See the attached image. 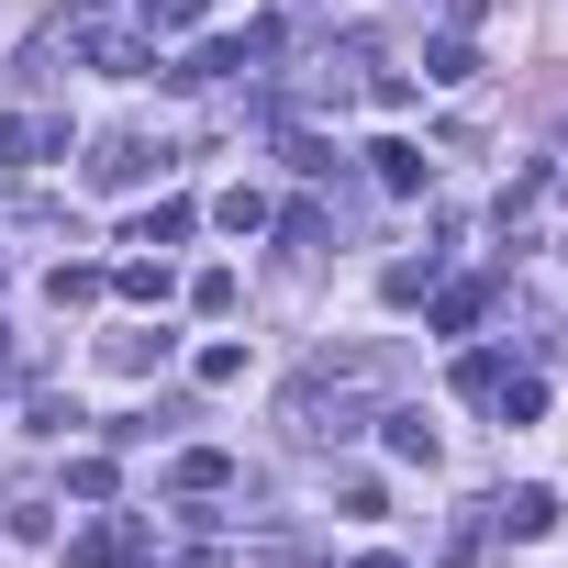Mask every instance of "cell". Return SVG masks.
<instances>
[{
  "instance_id": "1",
  "label": "cell",
  "mask_w": 568,
  "mask_h": 568,
  "mask_svg": "<svg viewBox=\"0 0 568 568\" xmlns=\"http://www.w3.org/2000/svg\"><path fill=\"white\" fill-rule=\"evenodd\" d=\"M390 402H402V357L390 346H324L291 390H278V424H291V446H346Z\"/></svg>"
},
{
  "instance_id": "2",
  "label": "cell",
  "mask_w": 568,
  "mask_h": 568,
  "mask_svg": "<svg viewBox=\"0 0 568 568\" xmlns=\"http://www.w3.org/2000/svg\"><path fill=\"white\" fill-rule=\"evenodd\" d=\"M68 57H90V68H112V79H156V34L134 23V12H68Z\"/></svg>"
},
{
  "instance_id": "3",
  "label": "cell",
  "mask_w": 568,
  "mask_h": 568,
  "mask_svg": "<svg viewBox=\"0 0 568 568\" xmlns=\"http://www.w3.org/2000/svg\"><path fill=\"white\" fill-rule=\"evenodd\" d=\"M278 57V23H245V34H212V45H190L168 79L179 90H212V79H245V68H267Z\"/></svg>"
},
{
  "instance_id": "4",
  "label": "cell",
  "mask_w": 568,
  "mask_h": 568,
  "mask_svg": "<svg viewBox=\"0 0 568 568\" xmlns=\"http://www.w3.org/2000/svg\"><path fill=\"white\" fill-rule=\"evenodd\" d=\"M390 68H379V34H335L324 57H313V79H302V101H357V90H379Z\"/></svg>"
},
{
  "instance_id": "5",
  "label": "cell",
  "mask_w": 568,
  "mask_h": 568,
  "mask_svg": "<svg viewBox=\"0 0 568 568\" xmlns=\"http://www.w3.org/2000/svg\"><path fill=\"white\" fill-rule=\"evenodd\" d=\"M156 168H168V145H156V134H134V123L90 145V190H145Z\"/></svg>"
},
{
  "instance_id": "6",
  "label": "cell",
  "mask_w": 568,
  "mask_h": 568,
  "mask_svg": "<svg viewBox=\"0 0 568 568\" xmlns=\"http://www.w3.org/2000/svg\"><path fill=\"white\" fill-rule=\"evenodd\" d=\"M45 156H68V123H57V112H0V168L34 179Z\"/></svg>"
},
{
  "instance_id": "7",
  "label": "cell",
  "mask_w": 568,
  "mask_h": 568,
  "mask_svg": "<svg viewBox=\"0 0 568 568\" xmlns=\"http://www.w3.org/2000/svg\"><path fill=\"white\" fill-rule=\"evenodd\" d=\"M479 513H490V535H513V546L557 535V490H546V479H524V490H501V501H479Z\"/></svg>"
},
{
  "instance_id": "8",
  "label": "cell",
  "mask_w": 568,
  "mask_h": 568,
  "mask_svg": "<svg viewBox=\"0 0 568 568\" xmlns=\"http://www.w3.org/2000/svg\"><path fill=\"white\" fill-rule=\"evenodd\" d=\"M68 557H79V568H123V557H145V524H134V513H101V524L68 535Z\"/></svg>"
},
{
  "instance_id": "9",
  "label": "cell",
  "mask_w": 568,
  "mask_h": 568,
  "mask_svg": "<svg viewBox=\"0 0 568 568\" xmlns=\"http://www.w3.org/2000/svg\"><path fill=\"white\" fill-rule=\"evenodd\" d=\"M368 179H379V190H390V201H413V190H424V179H435V156H424V145H413V134H379V145H368Z\"/></svg>"
},
{
  "instance_id": "10",
  "label": "cell",
  "mask_w": 568,
  "mask_h": 568,
  "mask_svg": "<svg viewBox=\"0 0 568 568\" xmlns=\"http://www.w3.org/2000/svg\"><path fill=\"white\" fill-rule=\"evenodd\" d=\"M424 302H435V335H479L501 291H490V278H446V291H424Z\"/></svg>"
},
{
  "instance_id": "11",
  "label": "cell",
  "mask_w": 568,
  "mask_h": 568,
  "mask_svg": "<svg viewBox=\"0 0 568 568\" xmlns=\"http://www.w3.org/2000/svg\"><path fill=\"white\" fill-rule=\"evenodd\" d=\"M168 490H179V501H223V490H234V457H223V446H190V457L168 468Z\"/></svg>"
},
{
  "instance_id": "12",
  "label": "cell",
  "mask_w": 568,
  "mask_h": 568,
  "mask_svg": "<svg viewBox=\"0 0 568 568\" xmlns=\"http://www.w3.org/2000/svg\"><path fill=\"white\" fill-rule=\"evenodd\" d=\"M190 223H201V201H179V190H168L156 212H134V234H123V245H156V256H168V245H190Z\"/></svg>"
},
{
  "instance_id": "13",
  "label": "cell",
  "mask_w": 568,
  "mask_h": 568,
  "mask_svg": "<svg viewBox=\"0 0 568 568\" xmlns=\"http://www.w3.org/2000/svg\"><path fill=\"white\" fill-rule=\"evenodd\" d=\"M379 446H390L402 468H435V424H424L413 402H390V413H379Z\"/></svg>"
},
{
  "instance_id": "14",
  "label": "cell",
  "mask_w": 568,
  "mask_h": 568,
  "mask_svg": "<svg viewBox=\"0 0 568 568\" xmlns=\"http://www.w3.org/2000/svg\"><path fill=\"white\" fill-rule=\"evenodd\" d=\"M424 79H435V90H468V79H479V45H468V34H435V45H424Z\"/></svg>"
},
{
  "instance_id": "15",
  "label": "cell",
  "mask_w": 568,
  "mask_h": 568,
  "mask_svg": "<svg viewBox=\"0 0 568 568\" xmlns=\"http://www.w3.org/2000/svg\"><path fill=\"white\" fill-rule=\"evenodd\" d=\"M112 291H123L134 313H156V302L179 291V278H168V256H134V267H112Z\"/></svg>"
},
{
  "instance_id": "16",
  "label": "cell",
  "mask_w": 568,
  "mask_h": 568,
  "mask_svg": "<svg viewBox=\"0 0 568 568\" xmlns=\"http://www.w3.org/2000/svg\"><path fill=\"white\" fill-rule=\"evenodd\" d=\"M101 357H112L123 379H134V368H168V324H156V335H145V324H134V335H101Z\"/></svg>"
},
{
  "instance_id": "17",
  "label": "cell",
  "mask_w": 568,
  "mask_h": 568,
  "mask_svg": "<svg viewBox=\"0 0 568 568\" xmlns=\"http://www.w3.org/2000/svg\"><path fill=\"white\" fill-rule=\"evenodd\" d=\"M212 223H223V234H267V190H245V179H234V190L212 201Z\"/></svg>"
},
{
  "instance_id": "18",
  "label": "cell",
  "mask_w": 568,
  "mask_h": 568,
  "mask_svg": "<svg viewBox=\"0 0 568 568\" xmlns=\"http://www.w3.org/2000/svg\"><path fill=\"white\" fill-rule=\"evenodd\" d=\"M490 413H501V424H535V413H546V379H535V368H513V379L490 390Z\"/></svg>"
},
{
  "instance_id": "19",
  "label": "cell",
  "mask_w": 568,
  "mask_h": 568,
  "mask_svg": "<svg viewBox=\"0 0 568 568\" xmlns=\"http://www.w3.org/2000/svg\"><path fill=\"white\" fill-rule=\"evenodd\" d=\"M501 379H513V368H501V357H490V346H468V357H457V402H490V390H501Z\"/></svg>"
},
{
  "instance_id": "20",
  "label": "cell",
  "mask_w": 568,
  "mask_h": 568,
  "mask_svg": "<svg viewBox=\"0 0 568 568\" xmlns=\"http://www.w3.org/2000/svg\"><path fill=\"white\" fill-rule=\"evenodd\" d=\"M201 12H212V0H134V23H145V34H190Z\"/></svg>"
},
{
  "instance_id": "21",
  "label": "cell",
  "mask_w": 568,
  "mask_h": 568,
  "mask_svg": "<svg viewBox=\"0 0 568 568\" xmlns=\"http://www.w3.org/2000/svg\"><path fill=\"white\" fill-rule=\"evenodd\" d=\"M45 291H57V313H79V302H101V291H112V267H57Z\"/></svg>"
},
{
  "instance_id": "22",
  "label": "cell",
  "mask_w": 568,
  "mask_h": 568,
  "mask_svg": "<svg viewBox=\"0 0 568 568\" xmlns=\"http://www.w3.org/2000/svg\"><path fill=\"white\" fill-rule=\"evenodd\" d=\"M278 145H291V168H302V179H335V145H324L313 123H291V134H278Z\"/></svg>"
},
{
  "instance_id": "23",
  "label": "cell",
  "mask_w": 568,
  "mask_h": 568,
  "mask_svg": "<svg viewBox=\"0 0 568 568\" xmlns=\"http://www.w3.org/2000/svg\"><path fill=\"white\" fill-rule=\"evenodd\" d=\"M68 490H79V501H112L123 468H112V457H68Z\"/></svg>"
},
{
  "instance_id": "24",
  "label": "cell",
  "mask_w": 568,
  "mask_h": 568,
  "mask_svg": "<svg viewBox=\"0 0 568 568\" xmlns=\"http://www.w3.org/2000/svg\"><path fill=\"white\" fill-rule=\"evenodd\" d=\"M379 291H390V302H424V291H435V256H402V267L379 278Z\"/></svg>"
},
{
  "instance_id": "25",
  "label": "cell",
  "mask_w": 568,
  "mask_h": 568,
  "mask_svg": "<svg viewBox=\"0 0 568 568\" xmlns=\"http://www.w3.org/2000/svg\"><path fill=\"white\" fill-rule=\"evenodd\" d=\"M190 313H234V267H201L190 278Z\"/></svg>"
},
{
  "instance_id": "26",
  "label": "cell",
  "mask_w": 568,
  "mask_h": 568,
  "mask_svg": "<svg viewBox=\"0 0 568 568\" xmlns=\"http://www.w3.org/2000/svg\"><path fill=\"white\" fill-rule=\"evenodd\" d=\"M223 379H245V346L223 335V346H201V390H223Z\"/></svg>"
},
{
  "instance_id": "27",
  "label": "cell",
  "mask_w": 568,
  "mask_h": 568,
  "mask_svg": "<svg viewBox=\"0 0 568 568\" xmlns=\"http://www.w3.org/2000/svg\"><path fill=\"white\" fill-rule=\"evenodd\" d=\"M357 568H413V557H357Z\"/></svg>"
}]
</instances>
